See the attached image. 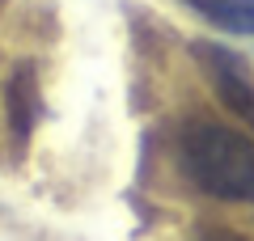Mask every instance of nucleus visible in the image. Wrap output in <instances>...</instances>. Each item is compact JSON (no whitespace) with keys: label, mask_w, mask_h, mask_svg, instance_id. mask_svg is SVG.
I'll list each match as a JSON object with an SVG mask.
<instances>
[{"label":"nucleus","mask_w":254,"mask_h":241,"mask_svg":"<svg viewBox=\"0 0 254 241\" xmlns=\"http://www.w3.org/2000/svg\"><path fill=\"white\" fill-rule=\"evenodd\" d=\"M178 170L220 203H254V140L216 119H190L178 131Z\"/></svg>","instance_id":"f257e3e1"},{"label":"nucleus","mask_w":254,"mask_h":241,"mask_svg":"<svg viewBox=\"0 0 254 241\" xmlns=\"http://www.w3.org/2000/svg\"><path fill=\"white\" fill-rule=\"evenodd\" d=\"M190 55L203 68V76L212 80L216 98L233 110V119H242L254 131V76L246 68V60L233 55L229 47H220V43H208V38H195L190 43Z\"/></svg>","instance_id":"f03ea898"},{"label":"nucleus","mask_w":254,"mask_h":241,"mask_svg":"<svg viewBox=\"0 0 254 241\" xmlns=\"http://www.w3.org/2000/svg\"><path fill=\"white\" fill-rule=\"evenodd\" d=\"M4 115H9V131L13 140L26 144L38 127V115H43V93H38V76L30 63H17L4 85Z\"/></svg>","instance_id":"7ed1b4c3"},{"label":"nucleus","mask_w":254,"mask_h":241,"mask_svg":"<svg viewBox=\"0 0 254 241\" xmlns=\"http://www.w3.org/2000/svg\"><path fill=\"white\" fill-rule=\"evenodd\" d=\"M178 4L216 26L220 34L254 38V0H178Z\"/></svg>","instance_id":"20e7f679"},{"label":"nucleus","mask_w":254,"mask_h":241,"mask_svg":"<svg viewBox=\"0 0 254 241\" xmlns=\"http://www.w3.org/2000/svg\"><path fill=\"white\" fill-rule=\"evenodd\" d=\"M190 241H250V237H242V233L225 229V224H199V229L190 233Z\"/></svg>","instance_id":"39448f33"}]
</instances>
